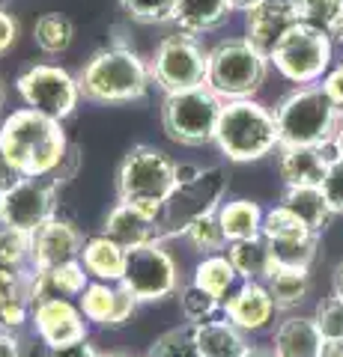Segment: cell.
Returning a JSON list of instances; mask_svg holds the SVG:
<instances>
[{"label":"cell","mask_w":343,"mask_h":357,"mask_svg":"<svg viewBox=\"0 0 343 357\" xmlns=\"http://www.w3.org/2000/svg\"><path fill=\"white\" fill-rule=\"evenodd\" d=\"M331 289H335L331 295H337V298L343 301V259H340L337 268H335V277H331Z\"/></svg>","instance_id":"49"},{"label":"cell","mask_w":343,"mask_h":357,"mask_svg":"<svg viewBox=\"0 0 343 357\" xmlns=\"http://www.w3.org/2000/svg\"><path fill=\"white\" fill-rule=\"evenodd\" d=\"M102 357H135V354H117L114 351V354H102Z\"/></svg>","instance_id":"55"},{"label":"cell","mask_w":343,"mask_h":357,"mask_svg":"<svg viewBox=\"0 0 343 357\" xmlns=\"http://www.w3.org/2000/svg\"><path fill=\"white\" fill-rule=\"evenodd\" d=\"M218 149L227 161H260L281 146L275 110L260 105L257 98H236L224 102L215 131Z\"/></svg>","instance_id":"3"},{"label":"cell","mask_w":343,"mask_h":357,"mask_svg":"<svg viewBox=\"0 0 343 357\" xmlns=\"http://www.w3.org/2000/svg\"><path fill=\"white\" fill-rule=\"evenodd\" d=\"M265 289L278 310H293L311 292V271L307 268H275L265 280Z\"/></svg>","instance_id":"30"},{"label":"cell","mask_w":343,"mask_h":357,"mask_svg":"<svg viewBox=\"0 0 343 357\" xmlns=\"http://www.w3.org/2000/svg\"><path fill=\"white\" fill-rule=\"evenodd\" d=\"M15 89L24 98L27 107L39 110V114H45L57 122L69 119L81 102L78 77H72L60 66H48V63L30 66V69L21 72L15 81Z\"/></svg>","instance_id":"12"},{"label":"cell","mask_w":343,"mask_h":357,"mask_svg":"<svg viewBox=\"0 0 343 357\" xmlns=\"http://www.w3.org/2000/svg\"><path fill=\"white\" fill-rule=\"evenodd\" d=\"M69 149L60 122L33 107L13 110L0 126V152L24 178L54 176Z\"/></svg>","instance_id":"1"},{"label":"cell","mask_w":343,"mask_h":357,"mask_svg":"<svg viewBox=\"0 0 343 357\" xmlns=\"http://www.w3.org/2000/svg\"><path fill=\"white\" fill-rule=\"evenodd\" d=\"M0 220H3V191H0Z\"/></svg>","instance_id":"54"},{"label":"cell","mask_w":343,"mask_h":357,"mask_svg":"<svg viewBox=\"0 0 343 357\" xmlns=\"http://www.w3.org/2000/svg\"><path fill=\"white\" fill-rule=\"evenodd\" d=\"M278 170L286 188H319L328 164L337 158L335 140L323 146H278Z\"/></svg>","instance_id":"19"},{"label":"cell","mask_w":343,"mask_h":357,"mask_svg":"<svg viewBox=\"0 0 343 357\" xmlns=\"http://www.w3.org/2000/svg\"><path fill=\"white\" fill-rule=\"evenodd\" d=\"M319 188H323L331 211H335V215H343V158H340V155L328 164L326 178H323V185H319Z\"/></svg>","instance_id":"42"},{"label":"cell","mask_w":343,"mask_h":357,"mask_svg":"<svg viewBox=\"0 0 343 357\" xmlns=\"http://www.w3.org/2000/svg\"><path fill=\"white\" fill-rule=\"evenodd\" d=\"M326 345L328 342L323 340V333H319L314 319L290 316L275 331L272 354L275 357H323Z\"/></svg>","instance_id":"22"},{"label":"cell","mask_w":343,"mask_h":357,"mask_svg":"<svg viewBox=\"0 0 343 357\" xmlns=\"http://www.w3.org/2000/svg\"><path fill=\"white\" fill-rule=\"evenodd\" d=\"M272 253L275 268H307L316 259L319 250V236H305V238H290V241H265Z\"/></svg>","instance_id":"34"},{"label":"cell","mask_w":343,"mask_h":357,"mask_svg":"<svg viewBox=\"0 0 343 357\" xmlns=\"http://www.w3.org/2000/svg\"><path fill=\"white\" fill-rule=\"evenodd\" d=\"M90 286V274L78 262H63L54 268H42V271H30V304L51 298H81V292Z\"/></svg>","instance_id":"21"},{"label":"cell","mask_w":343,"mask_h":357,"mask_svg":"<svg viewBox=\"0 0 343 357\" xmlns=\"http://www.w3.org/2000/svg\"><path fill=\"white\" fill-rule=\"evenodd\" d=\"M126 256H129V250L119 248L117 241H110L108 236H93V238L84 241L81 265L87 268V274L96 277V280L119 283L126 274Z\"/></svg>","instance_id":"24"},{"label":"cell","mask_w":343,"mask_h":357,"mask_svg":"<svg viewBox=\"0 0 343 357\" xmlns=\"http://www.w3.org/2000/svg\"><path fill=\"white\" fill-rule=\"evenodd\" d=\"M131 21L140 24H168L173 21V3L176 0H119Z\"/></svg>","instance_id":"40"},{"label":"cell","mask_w":343,"mask_h":357,"mask_svg":"<svg viewBox=\"0 0 343 357\" xmlns=\"http://www.w3.org/2000/svg\"><path fill=\"white\" fill-rule=\"evenodd\" d=\"M27 262H30V232L0 223V265L24 268Z\"/></svg>","instance_id":"39"},{"label":"cell","mask_w":343,"mask_h":357,"mask_svg":"<svg viewBox=\"0 0 343 357\" xmlns=\"http://www.w3.org/2000/svg\"><path fill=\"white\" fill-rule=\"evenodd\" d=\"M331 140H335V149H337V155L343 158V116H340L337 128H335V137H331Z\"/></svg>","instance_id":"50"},{"label":"cell","mask_w":343,"mask_h":357,"mask_svg":"<svg viewBox=\"0 0 343 357\" xmlns=\"http://www.w3.org/2000/svg\"><path fill=\"white\" fill-rule=\"evenodd\" d=\"M0 357H21V340L9 328H0Z\"/></svg>","instance_id":"47"},{"label":"cell","mask_w":343,"mask_h":357,"mask_svg":"<svg viewBox=\"0 0 343 357\" xmlns=\"http://www.w3.org/2000/svg\"><path fill=\"white\" fill-rule=\"evenodd\" d=\"M45 357H102V351H98L90 340H81V342H69V345L48 349Z\"/></svg>","instance_id":"44"},{"label":"cell","mask_w":343,"mask_h":357,"mask_svg":"<svg viewBox=\"0 0 343 357\" xmlns=\"http://www.w3.org/2000/svg\"><path fill=\"white\" fill-rule=\"evenodd\" d=\"M18 39V21L13 18V13L0 9V54H6Z\"/></svg>","instance_id":"45"},{"label":"cell","mask_w":343,"mask_h":357,"mask_svg":"<svg viewBox=\"0 0 343 357\" xmlns=\"http://www.w3.org/2000/svg\"><path fill=\"white\" fill-rule=\"evenodd\" d=\"M323 357H343V342H331L326 345V354Z\"/></svg>","instance_id":"52"},{"label":"cell","mask_w":343,"mask_h":357,"mask_svg":"<svg viewBox=\"0 0 343 357\" xmlns=\"http://www.w3.org/2000/svg\"><path fill=\"white\" fill-rule=\"evenodd\" d=\"M152 84V72L135 51L129 48H105L96 51L78 72L81 96L96 105H129L147 96Z\"/></svg>","instance_id":"2"},{"label":"cell","mask_w":343,"mask_h":357,"mask_svg":"<svg viewBox=\"0 0 343 357\" xmlns=\"http://www.w3.org/2000/svg\"><path fill=\"white\" fill-rule=\"evenodd\" d=\"M227 259L236 268L239 280H269V274L275 271L269 244H265L263 236L257 238H245V241H230L227 244Z\"/></svg>","instance_id":"27"},{"label":"cell","mask_w":343,"mask_h":357,"mask_svg":"<svg viewBox=\"0 0 343 357\" xmlns=\"http://www.w3.org/2000/svg\"><path fill=\"white\" fill-rule=\"evenodd\" d=\"M84 250V236L72 220L51 218L36 232H30V271L54 268L63 262H78Z\"/></svg>","instance_id":"14"},{"label":"cell","mask_w":343,"mask_h":357,"mask_svg":"<svg viewBox=\"0 0 343 357\" xmlns=\"http://www.w3.org/2000/svg\"><path fill=\"white\" fill-rule=\"evenodd\" d=\"M30 271L0 265V328H21L30 316Z\"/></svg>","instance_id":"23"},{"label":"cell","mask_w":343,"mask_h":357,"mask_svg":"<svg viewBox=\"0 0 343 357\" xmlns=\"http://www.w3.org/2000/svg\"><path fill=\"white\" fill-rule=\"evenodd\" d=\"M224 310V319H230L239 331L254 333L269 328V321L275 319V301L269 295L265 283H254V280H242L239 289L230 292V298L221 304Z\"/></svg>","instance_id":"20"},{"label":"cell","mask_w":343,"mask_h":357,"mask_svg":"<svg viewBox=\"0 0 343 357\" xmlns=\"http://www.w3.org/2000/svg\"><path fill=\"white\" fill-rule=\"evenodd\" d=\"M260 236H263L265 241H290V238L316 236V232L307 229L290 208L275 206V208H269V211L263 215V229H260Z\"/></svg>","instance_id":"35"},{"label":"cell","mask_w":343,"mask_h":357,"mask_svg":"<svg viewBox=\"0 0 343 357\" xmlns=\"http://www.w3.org/2000/svg\"><path fill=\"white\" fill-rule=\"evenodd\" d=\"M257 3H260V0H230V6H233V9H242V13H251V9L257 6Z\"/></svg>","instance_id":"51"},{"label":"cell","mask_w":343,"mask_h":357,"mask_svg":"<svg viewBox=\"0 0 343 357\" xmlns=\"http://www.w3.org/2000/svg\"><path fill=\"white\" fill-rule=\"evenodd\" d=\"M119 286H126L138 304L164 301L173 292H180V268H176V259L164 250L161 241H152L129 250L126 274Z\"/></svg>","instance_id":"11"},{"label":"cell","mask_w":343,"mask_h":357,"mask_svg":"<svg viewBox=\"0 0 343 357\" xmlns=\"http://www.w3.org/2000/svg\"><path fill=\"white\" fill-rule=\"evenodd\" d=\"M275 122L281 146H323L335 137L340 114L323 86H298L278 102Z\"/></svg>","instance_id":"5"},{"label":"cell","mask_w":343,"mask_h":357,"mask_svg":"<svg viewBox=\"0 0 343 357\" xmlns=\"http://www.w3.org/2000/svg\"><path fill=\"white\" fill-rule=\"evenodd\" d=\"M102 236L110 241H117L119 248L135 250L143 244L152 241H164V227H161V215L147 211L140 206H129V203H117L110 208V215L105 218Z\"/></svg>","instance_id":"17"},{"label":"cell","mask_w":343,"mask_h":357,"mask_svg":"<svg viewBox=\"0 0 343 357\" xmlns=\"http://www.w3.org/2000/svg\"><path fill=\"white\" fill-rule=\"evenodd\" d=\"M281 206L290 208L307 229L316 232V236H323V229L331 223V218H335L323 188H286Z\"/></svg>","instance_id":"28"},{"label":"cell","mask_w":343,"mask_h":357,"mask_svg":"<svg viewBox=\"0 0 343 357\" xmlns=\"http://www.w3.org/2000/svg\"><path fill=\"white\" fill-rule=\"evenodd\" d=\"M30 319H33V328H36L39 340L48 349L87 340V316L81 312L78 304H72L66 298H51V301L33 304Z\"/></svg>","instance_id":"15"},{"label":"cell","mask_w":343,"mask_h":357,"mask_svg":"<svg viewBox=\"0 0 343 357\" xmlns=\"http://www.w3.org/2000/svg\"><path fill=\"white\" fill-rule=\"evenodd\" d=\"M245 357H275V354L265 351V349H254V345H251V349L245 351Z\"/></svg>","instance_id":"53"},{"label":"cell","mask_w":343,"mask_h":357,"mask_svg":"<svg viewBox=\"0 0 343 357\" xmlns=\"http://www.w3.org/2000/svg\"><path fill=\"white\" fill-rule=\"evenodd\" d=\"M21 178H24V176H21L15 167L6 161V155L0 152V191H9V188H15Z\"/></svg>","instance_id":"46"},{"label":"cell","mask_w":343,"mask_h":357,"mask_svg":"<svg viewBox=\"0 0 343 357\" xmlns=\"http://www.w3.org/2000/svg\"><path fill=\"white\" fill-rule=\"evenodd\" d=\"M182 238L191 244L194 250H200L203 256H212L227 244L224 229H221V220H218V211H212V215H206V218H197L194 223H188V227L182 229Z\"/></svg>","instance_id":"36"},{"label":"cell","mask_w":343,"mask_h":357,"mask_svg":"<svg viewBox=\"0 0 343 357\" xmlns=\"http://www.w3.org/2000/svg\"><path fill=\"white\" fill-rule=\"evenodd\" d=\"M57 191L60 185L51 176L21 178L15 188L3 191V227L21 232H36L42 223L57 218Z\"/></svg>","instance_id":"13"},{"label":"cell","mask_w":343,"mask_h":357,"mask_svg":"<svg viewBox=\"0 0 343 357\" xmlns=\"http://www.w3.org/2000/svg\"><path fill=\"white\" fill-rule=\"evenodd\" d=\"M314 321L323 340L331 345V342H343V301L337 295H331L326 301H319V307L314 312Z\"/></svg>","instance_id":"41"},{"label":"cell","mask_w":343,"mask_h":357,"mask_svg":"<svg viewBox=\"0 0 343 357\" xmlns=\"http://www.w3.org/2000/svg\"><path fill=\"white\" fill-rule=\"evenodd\" d=\"M149 72H152V81L168 96L185 93V89H194V86H206L209 51H203V45L197 42V36L180 30L159 42Z\"/></svg>","instance_id":"9"},{"label":"cell","mask_w":343,"mask_h":357,"mask_svg":"<svg viewBox=\"0 0 343 357\" xmlns=\"http://www.w3.org/2000/svg\"><path fill=\"white\" fill-rule=\"evenodd\" d=\"M180 307H182V316L191 321V325H200V321L212 319V312L221 307V301L191 280L188 286L180 289Z\"/></svg>","instance_id":"38"},{"label":"cell","mask_w":343,"mask_h":357,"mask_svg":"<svg viewBox=\"0 0 343 357\" xmlns=\"http://www.w3.org/2000/svg\"><path fill=\"white\" fill-rule=\"evenodd\" d=\"M176 191V164L170 155L156 146H131L117 170V197L119 203L140 206L161 215L164 203Z\"/></svg>","instance_id":"4"},{"label":"cell","mask_w":343,"mask_h":357,"mask_svg":"<svg viewBox=\"0 0 343 357\" xmlns=\"http://www.w3.org/2000/svg\"><path fill=\"white\" fill-rule=\"evenodd\" d=\"M227 188H230V173L224 167H206V170L197 173V178H191V182L176 185V191L170 194V199L161 208L164 238L182 236V229L188 223L218 211Z\"/></svg>","instance_id":"8"},{"label":"cell","mask_w":343,"mask_h":357,"mask_svg":"<svg viewBox=\"0 0 343 357\" xmlns=\"http://www.w3.org/2000/svg\"><path fill=\"white\" fill-rule=\"evenodd\" d=\"M194 340L197 349H200V357H245V351L251 349L245 331H239L230 319H209L194 325Z\"/></svg>","instance_id":"25"},{"label":"cell","mask_w":343,"mask_h":357,"mask_svg":"<svg viewBox=\"0 0 343 357\" xmlns=\"http://www.w3.org/2000/svg\"><path fill=\"white\" fill-rule=\"evenodd\" d=\"M263 215L265 211L254 203V199H233L218 208V220L224 229V238L230 241H245V238H257L263 229Z\"/></svg>","instance_id":"29"},{"label":"cell","mask_w":343,"mask_h":357,"mask_svg":"<svg viewBox=\"0 0 343 357\" xmlns=\"http://www.w3.org/2000/svg\"><path fill=\"white\" fill-rule=\"evenodd\" d=\"M224 102L209 86H194L185 93L164 96L161 126L164 134L180 146H206L215 140Z\"/></svg>","instance_id":"7"},{"label":"cell","mask_w":343,"mask_h":357,"mask_svg":"<svg viewBox=\"0 0 343 357\" xmlns=\"http://www.w3.org/2000/svg\"><path fill=\"white\" fill-rule=\"evenodd\" d=\"M236 280H239L236 268L230 265V259H227V256H221V253L203 256V259L197 262V268H194V283L200 289H206L209 295H215L221 304L230 298Z\"/></svg>","instance_id":"31"},{"label":"cell","mask_w":343,"mask_h":357,"mask_svg":"<svg viewBox=\"0 0 343 357\" xmlns=\"http://www.w3.org/2000/svg\"><path fill=\"white\" fill-rule=\"evenodd\" d=\"M147 357H200V349H197V340H194V325L188 321L182 328L161 333V337L149 345Z\"/></svg>","instance_id":"37"},{"label":"cell","mask_w":343,"mask_h":357,"mask_svg":"<svg viewBox=\"0 0 343 357\" xmlns=\"http://www.w3.org/2000/svg\"><path fill=\"white\" fill-rule=\"evenodd\" d=\"M197 173H200L197 164H176V185L191 182V178H197Z\"/></svg>","instance_id":"48"},{"label":"cell","mask_w":343,"mask_h":357,"mask_svg":"<svg viewBox=\"0 0 343 357\" xmlns=\"http://www.w3.org/2000/svg\"><path fill=\"white\" fill-rule=\"evenodd\" d=\"M233 13L230 0H176L173 3V24L182 33H209L221 27Z\"/></svg>","instance_id":"26"},{"label":"cell","mask_w":343,"mask_h":357,"mask_svg":"<svg viewBox=\"0 0 343 357\" xmlns=\"http://www.w3.org/2000/svg\"><path fill=\"white\" fill-rule=\"evenodd\" d=\"M269 75V57L257 51L248 39H224L209 51L206 86L221 102L254 98Z\"/></svg>","instance_id":"6"},{"label":"cell","mask_w":343,"mask_h":357,"mask_svg":"<svg viewBox=\"0 0 343 357\" xmlns=\"http://www.w3.org/2000/svg\"><path fill=\"white\" fill-rule=\"evenodd\" d=\"M302 24L314 27L335 42L343 39V0H298Z\"/></svg>","instance_id":"32"},{"label":"cell","mask_w":343,"mask_h":357,"mask_svg":"<svg viewBox=\"0 0 343 357\" xmlns=\"http://www.w3.org/2000/svg\"><path fill=\"white\" fill-rule=\"evenodd\" d=\"M0 110H3V86H0Z\"/></svg>","instance_id":"56"},{"label":"cell","mask_w":343,"mask_h":357,"mask_svg":"<svg viewBox=\"0 0 343 357\" xmlns=\"http://www.w3.org/2000/svg\"><path fill=\"white\" fill-rule=\"evenodd\" d=\"M72 39H75V24L60 13L42 15L36 21V27H33V42H36V48L42 54H51V57L63 54L72 45Z\"/></svg>","instance_id":"33"},{"label":"cell","mask_w":343,"mask_h":357,"mask_svg":"<svg viewBox=\"0 0 343 357\" xmlns=\"http://www.w3.org/2000/svg\"><path fill=\"white\" fill-rule=\"evenodd\" d=\"M269 63L278 69L286 81L298 86H311L319 77L328 75L331 66V39L307 24L293 27L286 36L275 45Z\"/></svg>","instance_id":"10"},{"label":"cell","mask_w":343,"mask_h":357,"mask_svg":"<svg viewBox=\"0 0 343 357\" xmlns=\"http://www.w3.org/2000/svg\"><path fill=\"white\" fill-rule=\"evenodd\" d=\"M323 93L331 98V105H335L337 114L343 116V63L335 66V69L323 77Z\"/></svg>","instance_id":"43"},{"label":"cell","mask_w":343,"mask_h":357,"mask_svg":"<svg viewBox=\"0 0 343 357\" xmlns=\"http://www.w3.org/2000/svg\"><path fill=\"white\" fill-rule=\"evenodd\" d=\"M78 307L87 316V321H93L98 328H123L126 321L135 316L138 301L131 298V292L119 283H90L78 298Z\"/></svg>","instance_id":"18"},{"label":"cell","mask_w":343,"mask_h":357,"mask_svg":"<svg viewBox=\"0 0 343 357\" xmlns=\"http://www.w3.org/2000/svg\"><path fill=\"white\" fill-rule=\"evenodd\" d=\"M302 24V13H298V0H260L248 13V42L265 57L275 51L286 33Z\"/></svg>","instance_id":"16"}]
</instances>
